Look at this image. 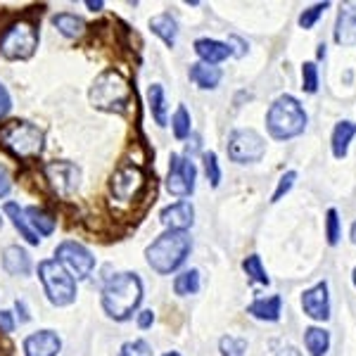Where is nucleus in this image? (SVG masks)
Returning a JSON list of instances; mask_svg holds the SVG:
<instances>
[{
    "label": "nucleus",
    "instance_id": "12",
    "mask_svg": "<svg viewBox=\"0 0 356 356\" xmlns=\"http://www.w3.org/2000/svg\"><path fill=\"white\" fill-rule=\"evenodd\" d=\"M143 186H145V174H143L140 166H136V164L119 166V169L114 171L112 178H110L112 197L117 200V202H122V204L136 200Z\"/></svg>",
    "mask_w": 356,
    "mask_h": 356
},
{
    "label": "nucleus",
    "instance_id": "16",
    "mask_svg": "<svg viewBox=\"0 0 356 356\" xmlns=\"http://www.w3.org/2000/svg\"><path fill=\"white\" fill-rule=\"evenodd\" d=\"M3 268L10 275H29L31 273V257L24 247L10 245L3 250Z\"/></svg>",
    "mask_w": 356,
    "mask_h": 356
},
{
    "label": "nucleus",
    "instance_id": "45",
    "mask_svg": "<svg viewBox=\"0 0 356 356\" xmlns=\"http://www.w3.org/2000/svg\"><path fill=\"white\" fill-rule=\"evenodd\" d=\"M86 8H90L93 13H97V10L105 8V3H102V0H86Z\"/></svg>",
    "mask_w": 356,
    "mask_h": 356
},
{
    "label": "nucleus",
    "instance_id": "7",
    "mask_svg": "<svg viewBox=\"0 0 356 356\" xmlns=\"http://www.w3.org/2000/svg\"><path fill=\"white\" fill-rule=\"evenodd\" d=\"M38 48V29L29 19L13 22L0 36V55L5 60H29Z\"/></svg>",
    "mask_w": 356,
    "mask_h": 356
},
{
    "label": "nucleus",
    "instance_id": "30",
    "mask_svg": "<svg viewBox=\"0 0 356 356\" xmlns=\"http://www.w3.org/2000/svg\"><path fill=\"white\" fill-rule=\"evenodd\" d=\"M171 129H174V136L178 140H186L188 136H191V112L186 110V107H178L174 112V117H171Z\"/></svg>",
    "mask_w": 356,
    "mask_h": 356
},
{
    "label": "nucleus",
    "instance_id": "17",
    "mask_svg": "<svg viewBox=\"0 0 356 356\" xmlns=\"http://www.w3.org/2000/svg\"><path fill=\"white\" fill-rule=\"evenodd\" d=\"M335 41L347 48L356 45V8L347 5L340 10L337 15V24H335Z\"/></svg>",
    "mask_w": 356,
    "mask_h": 356
},
{
    "label": "nucleus",
    "instance_id": "1",
    "mask_svg": "<svg viewBox=\"0 0 356 356\" xmlns=\"http://www.w3.org/2000/svg\"><path fill=\"white\" fill-rule=\"evenodd\" d=\"M143 302V283L138 273H117L102 288V309L114 321H129Z\"/></svg>",
    "mask_w": 356,
    "mask_h": 356
},
{
    "label": "nucleus",
    "instance_id": "2",
    "mask_svg": "<svg viewBox=\"0 0 356 356\" xmlns=\"http://www.w3.org/2000/svg\"><path fill=\"white\" fill-rule=\"evenodd\" d=\"M193 250V240L188 231H164L154 243L145 250L147 266L159 275L174 273L178 266H183Z\"/></svg>",
    "mask_w": 356,
    "mask_h": 356
},
{
    "label": "nucleus",
    "instance_id": "10",
    "mask_svg": "<svg viewBox=\"0 0 356 356\" xmlns=\"http://www.w3.org/2000/svg\"><path fill=\"white\" fill-rule=\"evenodd\" d=\"M43 176L60 197H72L79 191V186H81V169L74 162H65V159L45 164Z\"/></svg>",
    "mask_w": 356,
    "mask_h": 356
},
{
    "label": "nucleus",
    "instance_id": "39",
    "mask_svg": "<svg viewBox=\"0 0 356 356\" xmlns=\"http://www.w3.org/2000/svg\"><path fill=\"white\" fill-rule=\"evenodd\" d=\"M13 110V97H10L8 88H5L3 83H0V119H5Z\"/></svg>",
    "mask_w": 356,
    "mask_h": 356
},
{
    "label": "nucleus",
    "instance_id": "9",
    "mask_svg": "<svg viewBox=\"0 0 356 356\" xmlns=\"http://www.w3.org/2000/svg\"><path fill=\"white\" fill-rule=\"evenodd\" d=\"M228 157L233 159L235 164H254L261 162V157L266 154V143L264 138L252 129H235L231 136H228L226 143Z\"/></svg>",
    "mask_w": 356,
    "mask_h": 356
},
{
    "label": "nucleus",
    "instance_id": "19",
    "mask_svg": "<svg viewBox=\"0 0 356 356\" xmlns=\"http://www.w3.org/2000/svg\"><path fill=\"white\" fill-rule=\"evenodd\" d=\"M191 81L197 86V88L211 90L221 83V69L214 65H204V62H197V65H191V72H188Z\"/></svg>",
    "mask_w": 356,
    "mask_h": 356
},
{
    "label": "nucleus",
    "instance_id": "18",
    "mask_svg": "<svg viewBox=\"0 0 356 356\" xmlns=\"http://www.w3.org/2000/svg\"><path fill=\"white\" fill-rule=\"evenodd\" d=\"M195 53H197V57L204 65L216 67L219 62L231 57V48L221 41H214V38H197V41H195Z\"/></svg>",
    "mask_w": 356,
    "mask_h": 356
},
{
    "label": "nucleus",
    "instance_id": "13",
    "mask_svg": "<svg viewBox=\"0 0 356 356\" xmlns=\"http://www.w3.org/2000/svg\"><path fill=\"white\" fill-rule=\"evenodd\" d=\"M302 309L309 318L314 321H328L330 318V295H328V283H316L314 288H309L302 295Z\"/></svg>",
    "mask_w": 356,
    "mask_h": 356
},
{
    "label": "nucleus",
    "instance_id": "44",
    "mask_svg": "<svg viewBox=\"0 0 356 356\" xmlns=\"http://www.w3.org/2000/svg\"><path fill=\"white\" fill-rule=\"evenodd\" d=\"M275 356H302V354L297 352L295 347H290V344H288V347H280V352H275Z\"/></svg>",
    "mask_w": 356,
    "mask_h": 356
},
{
    "label": "nucleus",
    "instance_id": "8",
    "mask_svg": "<svg viewBox=\"0 0 356 356\" xmlns=\"http://www.w3.org/2000/svg\"><path fill=\"white\" fill-rule=\"evenodd\" d=\"M55 261H60L65 266V271L72 275L74 280H83L93 273L95 268V257L88 247H83L76 240H65L57 245L55 250Z\"/></svg>",
    "mask_w": 356,
    "mask_h": 356
},
{
    "label": "nucleus",
    "instance_id": "36",
    "mask_svg": "<svg viewBox=\"0 0 356 356\" xmlns=\"http://www.w3.org/2000/svg\"><path fill=\"white\" fill-rule=\"evenodd\" d=\"M328 8H330V3H318V5H314V8L304 10V13L300 15V26L302 29H312L316 22H318V17L323 15Z\"/></svg>",
    "mask_w": 356,
    "mask_h": 356
},
{
    "label": "nucleus",
    "instance_id": "35",
    "mask_svg": "<svg viewBox=\"0 0 356 356\" xmlns=\"http://www.w3.org/2000/svg\"><path fill=\"white\" fill-rule=\"evenodd\" d=\"M325 238H328V245L340 243V216L335 209H328L325 214Z\"/></svg>",
    "mask_w": 356,
    "mask_h": 356
},
{
    "label": "nucleus",
    "instance_id": "4",
    "mask_svg": "<svg viewBox=\"0 0 356 356\" xmlns=\"http://www.w3.org/2000/svg\"><path fill=\"white\" fill-rule=\"evenodd\" d=\"M0 145L13 157L31 162V159L41 157L45 147V134L26 119H15L0 129Z\"/></svg>",
    "mask_w": 356,
    "mask_h": 356
},
{
    "label": "nucleus",
    "instance_id": "50",
    "mask_svg": "<svg viewBox=\"0 0 356 356\" xmlns=\"http://www.w3.org/2000/svg\"><path fill=\"white\" fill-rule=\"evenodd\" d=\"M354 285H356V268H354Z\"/></svg>",
    "mask_w": 356,
    "mask_h": 356
},
{
    "label": "nucleus",
    "instance_id": "29",
    "mask_svg": "<svg viewBox=\"0 0 356 356\" xmlns=\"http://www.w3.org/2000/svg\"><path fill=\"white\" fill-rule=\"evenodd\" d=\"M243 268H245V273L250 275L252 283H259V285H268V283H271V278H268L266 271H264V266H261V257L259 254L247 257V259L243 261Z\"/></svg>",
    "mask_w": 356,
    "mask_h": 356
},
{
    "label": "nucleus",
    "instance_id": "3",
    "mask_svg": "<svg viewBox=\"0 0 356 356\" xmlns=\"http://www.w3.org/2000/svg\"><path fill=\"white\" fill-rule=\"evenodd\" d=\"M266 129L275 140H290L304 134L307 129V112L302 102L292 95H280L266 112Z\"/></svg>",
    "mask_w": 356,
    "mask_h": 356
},
{
    "label": "nucleus",
    "instance_id": "26",
    "mask_svg": "<svg viewBox=\"0 0 356 356\" xmlns=\"http://www.w3.org/2000/svg\"><path fill=\"white\" fill-rule=\"evenodd\" d=\"M304 347L312 356H325L330 347V332L323 328H307L304 330Z\"/></svg>",
    "mask_w": 356,
    "mask_h": 356
},
{
    "label": "nucleus",
    "instance_id": "25",
    "mask_svg": "<svg viewBox=\"0 0 356 356\" xmlns=\"http://www.w3.org/2000/svg\"><path fill=\"white\" fill-rule=\"evenodd\" d=\"M24 214L29 219V226L33 228L36 235H53L55 219H53V214H48V211L43 209V207H26Z\"/></svg>",
    "mask_w": 356,
    "mask_h": 356
},
{
    "label": "nucleus",
    "instance_id": "15",
    "mask_svg": "<svg viewBox=\"0 0 356 356\" xmlns=\"http://www.w3.org/2000/svg\"><path fill=\"white\" fill-rule=\"evenodd\" d=\"M159 219L166 226V231H186L195 223V209L188 200H181L176 204H169L162 209Z\"/></svg>",
    "mask_w": 356,
    "mask_h": 356
},
{
    "label": "nucleus",
    "instance_id": "6",
    "mask_svg": "<svg viewBox=\"0 0 356 356\" xmlns=\"http://www.w3.org/2000/svg\"><path fill=\"white\" fill-rule=\"evenodd\" d=\"M38 278H41L50 304H55V307H69L76 300V280L65 271L60 261L45 259L38 264Z\"/></svg>",
    "mask_w": 356,
    "mask_h": 356
},
{
    "label": "nucleus",
    "instance_id": "41",
    "mask_svg": "<svg viewBox=\"0 0 356 356\" xmlns=\"http://www.w3.org/2000/svg\"><path fill=\"white\" fill-rule=\"evenodd\" d=\"M15 330V321L10 312H0V332H13Z\"/></svg>",
    "mask_w": 356,
    "mask_h": 356
},
{
    "label": "nucleus",
    "instance_id": "47",
    "mask_svg": "<svg viewBox=\"0 0 356 356\" xmlns=\"http://www.w3.org/2000/svg\"><path fill=\"white\" fill-rule=\"evenodd\" d=\"M352 243L356 245V221L352 223Z\"/></svg>",
    "mask_w": 356,
    "mask_h": 356
},
{
    "label": "nucleus",
    "instance_id": "34",
    "mask_svg": "<svg viewBox=\"0 0 356 356\" xmlns=\"http://www.w3.org/2000/svg\"><path fill=\"white\" fill-rule=\"evenodd\" d=\"M152 347L150 342L145 340H131L122 344V349H119V356H152Z\"/></svg>",
    "mask_w": 356,
    "mask_h": 356
},
{
    "label": "nucleus",
    "instance_id": "20",
    "mask_svg": "<svg viewBox=\"0 0 356 356\" xmlns=\"http://www.w3.org/2000/svg\"><path fill=\"white\" fill-rule=\"evenodd\" d=\"M280 309H283V300H280L278 295H273V297H266V300L252 302L250 307H247V314H252L259 321H271V323H275V321L280 318Z\"/></svg>",
    "mask_w": 356,
    "mask_h": 356
},
{
    "label": "nucleus",
    "instance_id": "24",
    "mask_svg": "<svg viewBox=\"0 0 356 356\" xmlns=\"http://www.w3.org/2000/svg\"><path fill=\"white\" fill-rule=\"evenodd\" d=\"M53 24H55V29L65 38H81L83 33H86V22L79 15H72V13L55 15L53 17Z\"/></svg>",
    "mask_w": 356,
    "mask_h": 356
},
{
    "label": "nucleus",
    "instance_id": "33",
    "mask_svg": "<svg viewBox=\"0 0 356 356\" xmlns=\"http://www.w3.org/2000/svg\"><path fill=\"white\" fill-rule=\"evenodd\" d=\"M302 88L307 90V93H316V90H318V67H316L314 62H304Z\"/></svg>",
    "mask_w": 356,
    "mask_h": 356
},
{
    "label": "nucleus",
    "instance_id": "49",
    "mask_svg": "<svg viewBox=\"0 0 356 356\" xmlns=\"http://www.w3.org/2000/svg\"><path fill=\"white\" fill-rule=\"evenodd\" d=\"M0 228H3V214H0Z\"/></svg>",
    "mask_w": 356,
    "mask_h": 356
},
{
    "label": "nucleus",
    "instance_id": "21",
    "mask_svg": "<svg viewBox=\"0 0 356 356\" xmlns=\"http://www.w3.org/2000/svg\"><path fill=\"white\" fill-rule=\"evenodd\" d=\"M354 136H356V124L340 122V124L335 126V131H332V138H330V145H332V154H335L337 159L347 157L349 143H352Z\"/></svg>",
    "mask_w": 356,
    "mask_h": 356
},
{
    "label": "nucleus",
    "instance_id": "28",
    "mask_svg": "<svg viewBox=\"0 0 356 356\" xmlns=\"http://www.w3.org/2000/svg\"><path fill=\"white\" fill-rule=\"evenodd\" d=\"M200 290V271L197 268H191V271H183L181 275L174 278V292L181 297L195 295Z\"/></svg>",
    "mask_w": 356,
    "mask_h": 356
},
{
    "label": "nucleus",
    "instance_id": "23",
    "mask_svg": "<svg viewBox=\"0 0 356 356\" xmlns=\"http://www.w3.org/2000/svg\"><path fill=\"white\" fill-rule=\"evenodd\" d=\"M5 214L13 219V226L22 233V238H24L29 245H38V243H41V238H38V235L33 233V228L29 226V219H26L24 209H22L19 204H17V202H8V204H5Z\"/></svg>",
    "mask_w": 356,
    "mask_h": 356
},
{
    "label": "nucleus",
    "instance_id": "11",
    "mask_svg": "<svg viewBox=\"0 0 356 356\" xmlns=\"http://www.w3.org/2000/svg\"><path fill=\"white\" fill-rule=\"evenodd\" d=\"M195 178L197 169L188 157L181 154H171L169 159V174H166V191L174 197H191L195 193Z\"/></svg>",
    "mask_w": 356,
    "mask_h": 356
},
{
    "label": "nucleus",
    "instance_id": "32",
    "mask_svg": "<svg viewBox=\"0 0 356 356\" xmlns=\"http://www.w3.org/2000/svg\"><path fill=\"white\" fill-rule=\"evenodd\" d=\"M202 162H204V174L209 178V183L214 188H219L221 183V166H219V157L214 152H204L202 154Z\"/></svg>",
    "mask_w": 356,
    "mask_h": 356
},
{
    "label": "nucleus",
    "instance_id": "40",
    "mask_svg": "<svg viewBox=\"0 0 356 356\" xmlns=\"http://www.w3.org/2000/svg\"><path fill=\"white\" fill-rule=\"evenodd\" d=\"M152 323H154V314H152V309H145V312L138 314V328L147 330Z\"/></svg>",
    "mask_w": 356,
    "mask_h": 356
},
{
    "label": "nucleus",
    "instance_id": "22",
    "mask_svg": "<svg viewBox=\"0 0 356 356\" xmlns=\"http://www.w3.org/2000/svg\"><path fill=\"white\" fill-rule=\"evenodd\" d=\"M150 29H152L154 36L162 38V41L169 45V48H174V45H176L178 24H176V19L169 13H162V15L152 17V19H150Z\"/></svg>",
    "mask_w": 356,
    "mask_h": 356
},
{
    "label": "nucleus",
    "instance_id": "42",
    "mask_svg": "<svg viewBox=\"0 0 356 356\" xmlns=\"http://www.w3.org/2000/svg\"><path fill=\"white\" fill-rule=\"evenodd\" d=\"M228 45H235V48L231 50V55H235V57H243V55H245V48H247V45H245L243 38L231 36V38H228Z\"/></svg>",
    "mask_w": 356,
    "mask_h": 356
},
{
    "label": "nucleus",
    "instance_id": "37",
    "mask_svg": "<svg viewBox=\"0 0 356 356\" xmlns=\"http://www.w3.org/2000/svg\"><path fill=\"white\" fill-rule=\"evenodd\" d=\"M295 181H297V171H288L283 178L278 181V188H275V193H273V197H271V202H280V200L285 197L290 191H292V186H295Z\"/></svg>",
    "mask_w": 356,
    "mask_h": 356
},
{
    "label": "nucleus",
    "instance_id": "27",
    "mask_svg": "<svg viewBox=\"0 0 356 356\" xmlns=\"http://www.w3.org/2000/svg\"><path fill=\"white\" fill-rule=\"evenodd\" d=\"M147 102H150V112L154 117V122L159 126H166V97L162 83H152L147 90Z\"/></svg>",
    "mask_w": 356,
    "mask_h": 356
},
{
    "label": "nucleus",
    "instance_id": "48",
    "mask_svg": "<svg viewBox=\"0 0 356 356\" xmlns=\"http://www.w3.org/2000/svg\"><path fill=\"white\" fill-rule=\"evenodd\" d=\"M164 356H181V354H176V352H169V354H164Z\"/></svg>",
    "mask_w": 356,
    "mask_h": 356
},
{
    "label": "nucleus",
    "instance_id": "31",
    "mask_svg": "<svg viewBox=\"0 0 356 356\" xmlns=\"http://www.w3.org/2000/svg\"><path fill=\"white\" fill-rule=\"evenodd\" d=\"M219 352H221V356H245L247 340H243V337L226 335V337H221V342H219Z\"/></svg>",
    "mask_w": 356,
    "mask_h": 356
},
{
    "label": "nucleus",
    "instance_id": "14",
    "mask_svg": "<svg viewBox=\"0 0 356 356\" xmlns=\"http://www.w3.org/2000/svg\"><path fill=\"white\" fill-rule=\"evenodd\" d=\"M60 349L62 340L53 330H38L24 340V356H57Z\"/></svg>",
    "mask_w": 356,
    "mask_h": 356
},
{
    "label": "nucleus",
    "instance_id": "5",
    "mask_svg": "<svg viewBox=\"0 0 356 356\" xmlns=\"http://www.w3.org/2000/svg\"><path fill=\"white\" fill-rule=\"evenodd\" d=\"M90 105L102 112H124L131 102V86L117 69H105L90 86Z\"/></svg>",
    "mask_w": 356,
    "mask_h": 356
},
{
    "label": "nucleus",
    "instance_id": "38",
    "mask_svg": "<svg viewBox=\"0 0 356 356\" xmlns=\"http://www.w3.org/2000/svg\"><path fill=\"white\" fill-rule=\"evenodd\" d=\"M13 191V174L5 164H0V197H8Z\"/></svg>",
    "mask_w": 356,
    "mask_h": 356
},
{
    "label": "nucleus",
    "instance_id": "46",
    "mask_svg": "<svg viewBox=\"0 0 356 356\" xmlns=\"http://www.w3.org/2000/svg\"><path fill=\"white\" fill-rule=\"evenodd\" d=\"M323 57H325V45L321 43V45H318V60H323Z\"/></svg>",
    "mask_w": 356,
    "mask_h": 356
},
{
    "label": "nucleus",
    "instance_id": "43",
    "mask_svg": "<svg viewBox=\"0 0 356 356\" xmlns=\"http://www.w3.org/2000/svg\"><path fill=\"white\" fill-rule=\"evenodd\" d=\"M15 307H17V312H19V321H22V323H26V321L31 318V316H29V312H26V304L22 302V300H17Z\"/></svg>",
    "mask_w": 356,
    "mask_h": 356
}]
</instances>
